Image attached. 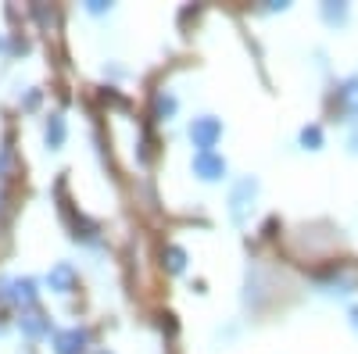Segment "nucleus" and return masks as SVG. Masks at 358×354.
<instances>
[{"label": "nucleus", "instance_id": "f8f14e48", "mask_svg": "<svg viewBox=\"0 0 358 354\" xmlns=\"http://www.w3.org/2000/svg\"><path fill=\"white\" fill-rule=\"evenodd\" d=\"M322 18L330 22V25H344V22H348V4H337V0L322 4Z\"/></svg>", "mask_w": 358, "mask_h": 354}, {"label": "nucleus", "instance_id": "f3484780", "mask_svg": "<svg viewBox=\"0 0 358 354\" xmlns=\"http://www.w3.org/2000/svg\"><path fill=\"white\" fill-rule=\"evenodd\" d=\"M348 147H351V151H355V154H358V129H355V133H351V136H348Z\"/></svg>", "mask_w": 358, "mask_h": 354}, {"label": "nucleus", "instance_id": "2eb2a0df", "mask_svg": "<svg viewBox=\"0 0 358 354\" xmlns=\"http://www.w3.org/2000/svg\"><path fill=\"white\" fill-rule=\"evenodd\" d=\"M8 161H11V147H0V175L8 172Z\"/></svg>", "mask_w": 358, "mask_h": 354}, {"label": "nucleus", "instance_id": "0eeeda50", "mask_svg": "<svg viewBox=\"0 0 358 354\" xmlns=\"http://www.w3.org/2000/svg\"><path fill=\"white\" fill-rule=\"evenodd\" d=\"M72 283H76V269H72L69 261L54 265V269L47 272V286H50L54 293H69V290H72Z\"/></svg>", "mask_w": 358, "mask_h": 354}, {"label": "nucleus", "instance_id": "6e6552de", "mask_svg": "<svg viewBox=\"0 0 358 354\" xmlns=\"http://www.w3.org/2000/svg\"><path fill=\"white\" fill-rule=\"evenodd\" d=\"M43 140H47V147H50V151H57V147H62L65 143V115H50L47 118V126H43Z\"/></svg>", "mask_w": 358, "mask_h": 354}, {"label": "nucleus", "instance_id": "6ab92c4d", "mask_svg": "<svg viewBox=\"0 0 358 354\" xmlns=\"http://www.w3.org/2000/svg\"><path fill=\"white\" fill-rule=\"evenodd\" d=\"M4 47H8V43H4V36H0V50H4Z\"/></svg>", "mask_w": 358, "mask_h": 354}, {"label": "nucleus", "instance_id": "1a4fd4ad", "mask_svg": "<svg viewBox=\"0 0 358 354\" xmlns=\"http://www.w3.org/2000/svg\"><path fill=\"white\" fill-rule=\"evenodd\" d=\"M172 115H176V97L169 90H158V97H155V118H158V122H169Z\"/></svg>", "mask_w": 358, "mask_h": 354}, {"label": "nucleus", "instance_id": "a211bd4d", "mask_svg": "<svg viewBox=\"0 0 358 354\" xmlns=\"http://www.w3.org/2000/svg\"><path fill=\"white\" fill-rule=\"evenodd\" d=\"M351 326H355V330H358V308H355V311H351Z\"/></svg>", "mask_w": 358, "mask_h": 354}, {"label": "nucleus", "instance_id": "9b49d317", "mask_svg": "<svg viewBox=\"0 0 358 354\" xmlns=\"http://www.w3.org/2000/svg\"><path fill=\"white\" fill-rule=\"evenodd\" d=\"M165 269L176 272V276L183 272L187 269V251L183 247H165Z\"/></svg>", "mask_w": 358, "mask_h": 354}, {"label": "nucleus", "instance_id": "dca6fc26", "mask_svg": "<svg viewBox=\"0 0 358 354\" xmlns=\"http://www.w3.org/2000/svg\"><path fill=\"white\" fill-rule=\"evenodd\" d=\"M36 104H40V94H36V90H33V94H29L25 101H22V108H36Z\"/></svg>", "mask_w": 358, "mask_h": 354}, {"label": "nucleus", "instance_id": "7ed1b4c3", "mask_svg": "<svg viewBox=\"0 0 358 354\" xmlns=\"http://www.w3.org/2000/svg\"><path fill=\"white\" fill-rule=\"evenodd\" d=\"M255 193H258V179H251V175H244V179L233 186V193H229V215H233V222H244V212H248V204L255 200Z\"/></svg>", "mask_w": 358, "mask_h": 354}, {"label": "nucleus", "instance_id": "aec40b11", "mask_svg": "<svg viewBox=\"0 0 358 354\" xmlns=\"http://www.w3.org/2000/svg\"><path fill=\"white\" fill-rule=\"evenodd\" d=\"M101 354H108V351H101Z\"/></svg>", "mask_w": 358, "mask_h": 354}, {"label": "nucleus", "instance_id": "9d476101", "mask_svg": "<svg viewBox=\"0 0 358 354\" xmlns=\"http://www.w3.org/2000/svg\"><path fill=\"white\" fill-rule=\"evenodd\" d=\"M341 104L348 108V115L358 118V79H348V82L341 86Z\"/></svg>", "mask_w": 358, "mask_h": 354}, {"label": "nucleus", "instance_id": "f03ea898", "mask_svg": "<svg viewBox=\"0 0 358 354\" xmlns=\"http://www.w3.org/2000/svg\"><path fill=\"white\" fill-rule=\"evenodd\" d=\"M194 175L204 183H219L226 175V158L215 154V151H197L194 154Z\"/></svg>", "mask_w": 358, "mask_h": 354}, {"label": "nucleus", "instance_id": "ddd939ff", "mask_svg": "<svg viewBox=\"0 0 358 354\" xmlns=\"http://www.w3.org/2000/svg\"><path fill=\"white\" fill-rule=\"evenodd\" d=\"M301 147H308V151H319V147H322V129H319V126H305V129H301Z\"/></svg>", "mask_w": 358, "mask_h": 354}, {"label": "nucleus", "instance_id": "423d86ee", "mask_svg": "<svg viewBox=\"0 0 358 354\" xmlns=\"http://www.w3.org/2000/svg\"><path fill=\"white\" fill-rule=\"evenodd\" d=\"M18 330H22L29 340H43V337H50V318H47L43 311H36V308H29V311H22V318H18Z\"/></svg>", "mask_w": 358, "mask_h": 354}, {"label": "nucleus", "instance_id": "39448f33", "mask_svg": "<svg viewBox=\"0 0 358 354\" xmlns=\"http://www.w3.org/2000/svg\"><path fill=\"white\" fill-rule=\"evenodd\" d=\"M36 279H29V276H22V279H8V301L11 304H18L22 311H29L36 304Z\"/></svg>", "mask_w": 358, "mask_h": 354}, {"label": "nucleus", "instance_id": "f257e3e1", "mask_svg": "<svg viewBox=\"0 0 358 354\" xmlns=\"http://www.w3.org/2000/svg\"><path fill=\"white\" fill-rule=\"evenodd\" d=\"M190 140H194L197 151H212V147L222 140V122H219V118H212V115L194 118V122H190Z\"/></svg>", "mask_w": 358, "mask_h": 354}, {"label": "nucleus", "instance_id": "20e7f679", "mask_svg": "<svg viewBox=\"0 0 358 354\" xmlns=\"http://www.w3.org/2000/svg\"><path fill=\"white\" fill-rule=\"evenodd\" d=\"M86 347H90V333L79 330V326L54 333V351L57 354H86Z\"/></svg>", "mask_w": 358, "mask_h": 354}, {"label": "nucleus", "instance_id": "4468645a", "mask_svg": "<svg viewBox=\"0 0 358 354\" xmlns=\"http://www.w3.org/2000/svg\"><path fill=\"white\" fill-rule=\"evenodd\" d=\"M86 11L90 15H104V11H111V4L108 0H86Z\"/></svg>", "mask_w": 358, "mask_h": 354}]
</instances>
